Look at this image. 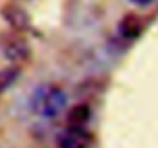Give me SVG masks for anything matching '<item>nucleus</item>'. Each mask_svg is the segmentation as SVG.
I'll use <instances>...</instances> for the list:
<instances>
[{
    "label": "nucleus",
    "instance_id": "obj_1",
    "mask_svg": "<svg viewBox=\"0 0 158 148\" xmlns=\"http://www.w3.org/2000/svg\"><path fill=\"white\" fill-rule=\"evenodd\" d=\"M68 103L67 93L56 85H45L34 91L31 99L33 111L45 119H53L59 116Z\"/></svg>",
    "mask_w": 158,
    "mask_h": 148
},
{
    "label": "nucleus",
    "instance_id": "obj_2",
    "mask_svg": "<svg viewBox=\"0 0 158 148\" xmlns=\"http://www.w3.org/2000/svg\"><path fill=\"white\" fill-rule=\"evenodd\" d=\"M0 16L2 19L16 31H27L31 26V19L28 16V13L16 5V3H5L0 8Z\"/></svg>",
    "mask_w": 158,
    "mask_h": 148
},
{
    "label": "nucleus",
    "instance_id": "obj_3",
    "mask_svg": "<svg viewBox=\"0 0 158 148\" xmlns=\"http://www.w3.org/2000/svg\"><path fill=\"white\" fill-rule=\"evenodd\" d=\"M57 148H89L92 143V136L84 128L68 127L56 139Z\"/></svg>",
    "mask_w": 158,
    "mask_h": 148
},
{
    "label": "nucleus",
    "instance_id": "obj_4",
    "mask_svg": "<svg viewBox=\"0 0 158 148\" xmlns=\"http://www.w3.org/2000/svg\"><path fill=\"white\" fill-rule=\"evenodd\" d=\"M118 31L124 39L135 40L143 34L144 23H143L141 17H138L136 14H126L118 23Z\"/></svg>",
    "mask_w": 158,
    "mask_h": 148
},
{
    "label": "nucleus",
    "instance_id": "obj_5",
    "mask_svg": "<svg viewBox=\"0 0 158 148\" xmlns=\"http://www.w3.org/2000/svg\"><path fill=\"white\" fill-rule=\"evenodd\" d=\"M92 119V110L89 103H76L67 114V122L73 128H84L85 123Z\"/></svg>",
    "mask_w": 158,
    "mask_h": 148
},
{
    "label": "nucleus",
    "instance_id": "obj_6",
    "mask_svg": "<svg viewBox=\"0 0 158 148\" xmlns=\"http://www.w3.org/2000/svg\"><path fill=\"white\" fill-rule=\"evenodd\" d=\"M30 54V48L27 46L25 42L22 40H14V42H10L6 46H5V56L10 59V60H25Z\"/></svg>",
    "mask_w": 158,
    "mask_h": 148
},
{
    "label": "nucleus",
    "instance_id": "obj_7",
    "mask_svg": "<svg viewBox=\"0 0 158 148\" xmlns=\"http://www.w3.org/2000/svg\"><path fill=\"white\" fill-rule=\"evenodd\" d=\"M20 69L16 66H6L0 69V94L5 93L17 79H19Z\"/></svg>",
    "mask_w": 158,
    "mask_h": 148
},
{
    "label": "nucleus",
    "instance_id": "obj_8",
    "mask_svg": "<svg viewBox=\"0 0 158 148\" xmlns=\"http://www.w3.org/2000/svg\"><path fill=\"white\" fill-rule=\"evenodd\" d=\"M130 2L138 5V6H147V5H150L153 2V0H130Z\"/></svg>",
    "mask_w": 158,
    "mask_h": 148
}]
</instances>
